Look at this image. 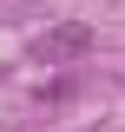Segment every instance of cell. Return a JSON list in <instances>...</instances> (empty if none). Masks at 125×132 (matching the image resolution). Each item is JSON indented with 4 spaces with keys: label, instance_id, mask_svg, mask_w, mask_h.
<instances>
[{
    "label": "cell",
    "instance_id": "1",
    "mask_svg": "<svg viewBox=\"0 0 125 132\" xmlns=\"http://www.w3.org/2000/svg\"><path fill=\"white\" fill-rule=\"evenodd\" d=\"M86 53H92V27H86V20H59V27H46L33 40V60L40 66H73V60H86Z\"/></svg>",
    "mask_w": 125,
    "mask_h": 132
},
{
    "label": "cell",
    "instance_id": "2",
    "mask_svg": "<svg viewBox=\"0 0 125 132\" xmlns=\"http://www.w3.org/2000/svg\"><path fill=\"white\" fill-rule=\"evenodd\" d=\"M0 79H7V73H0Z\"/></svg>",
    "mask_w": 125,
    "mask_h": 132
}]
</instances>
